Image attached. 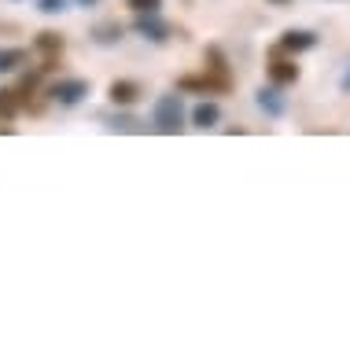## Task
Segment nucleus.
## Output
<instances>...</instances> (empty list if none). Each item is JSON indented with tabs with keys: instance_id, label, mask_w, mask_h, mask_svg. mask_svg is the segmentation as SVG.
<instances>
[{
	"instance_id": "4",
	"label": "nucleus",
	"mask_w": 350,
	"mask_h": 353,
	"mask_svg": "<svg viewBox=\"0 0 350 353\" xmlns=\"http://www.w3.org/2000/svg\"><path fill=\"white\" fill-rule=\"evenodd\" d=\"M133 33L151 41V44H166V41H173V33H181V30L162 19V11H151V15H133Z\"/></svg>"
},
{
	"instance_id": "11",
	"label": "nucleus",
	"mask_w": 350,
	"mask_h": 353,
	"mask_svg": "<svg viewBox=\"0 0 350 353\" xmlns=\"http://www.w3.org/2000/svg\"><path fill=\"white\" fill-rule=\"evenodd\" d=\"M63 44H67V41H63V33H56V30H41L37 37H34V48L45 55V59H59Z\"/></svg>"
},
{
	"instance_id": "12",
	"label": "nucleus",
	"mask_w": 350,
	"mask_h": 353,
	"mask_svg": "<svg viewBox=\"0 0 350 353\" xmlns=\"http://www.w3.org/2000/svg\"><path fill=\"white\" fill-rule=\"evenodd\" d=\"M104 121H107V129H111V132H144L148 129V121L126 114V107H118V114H104Z\"/></svg>"
},
{
	"instance_id": "14",
	"label": "nucleus",
	"mask_w": 350,
	"mask_h": 353,
	"mask_svg": "<svg viewBox=\"0 0 350 353\" xmlns=\"http://www.w3.org/2000/svg\"><path fill=\"white\" fill-rule=\"evenodd\" d=\"M30 59L26 48H0V74H15Z\"/></svg>"
},
{
	"instance_id": "7",
	"label": "nucleus",
	"mask_w": 350,
	"mask_h": 353,
	"mask_svg": "<svg viewBox=\"0 0 350 353\" xmlns=\"http://www.w3.org/2000/svg\"><path fill=\"white\" fill-rule=\"evenodd\" d=\"M255 103L266 118H284V110H288V99L280 96V85H262L255 92Z\"/></svg>"
},
{
	"instance_id": "5",
	"label": "nucleus",
	"mask_w": 350,
	"mask_h": 353,
	"mask_svg": "<svg viewBox=\"0 0 350 353\" xmlns=\"http://www.w3.org/2000/svg\"><path fill=\"white\" fill-rule=\"evenodd\" d=\"M313 48H317L313 30H284L280 41H277V52H284V55H302V52H313Z\"/></svg>"
},
{
	"instance_id": "6",
	"label": "nucleus",
	"mask_w": 350,
	"mask_h": 353,
	"mask_svg": "<svg viewBox=\"0 0 350 353\" xmlns=\"http://www.w3.org/2000/svg\"><path fill=\"white\" fill-rule=\"evenodd\" d=\"M140 96H144V88H140V81H133V77H115V81L107 85V99H111L115 107H133Z\"/></svg>"
},
{
	"instance_id": "8",
	"label": "nucleus",
	"mask_w": 350,
	"mask_h": 353,
	"mask_svg": "<svg viewBox=\"0 0 350 353\" xmlns=\"http://www.w3.org/2000/svg\"><path fill=\"white\" fill-rule=\"evenodd\" d=\"M89 37L100 44V48H111V44H118V41L126 37V26H122L118 19H100V22L89 30Z\"/></svg>"
},
{
	"instance_id": "18",
	"label": "nucleus",
	"mask_w": 350,
	"mask_h": 353,
	"mask_svg": "<svg viewBox=\"0 0 350 353\" xmlns=\"http://www.w3.org/2000/svg\"><path fill=\"white\" fill-rule=\"evenodd\" d=\"M74 4H78V8H96L100 0H74Z\"/></svg>"
},
{
	"instance_id": "13",
	"label": "nucleus",
	"mask_w": 350,
	"mask_h": 353,
	"mask_svg": "<svg viewBox=\"0 0 350 353\" xmlns=\"http://www.w3.org/2000/svg\"><path fill=\"white\" fill-rule=\"evenodd\" d=\"M203 70H211V74H217V77H233V74H229V59H225V52L222 48H217V44H211V48H206L203 52Z\"/></svg>"
},
{
	"instance_id": "2",
	"label": "nucleus",
	"mask_w": 350,
	"mask_h": 353,
	"mask_svg": "<svg viewBox=\"0 0 350 353\" xmlns=\"http://www.w3.org/2000/svg\"><path fill=\"white\" fill-rule=\"evenodd\" d=\"M48 103H59V107H78L85 99L93 96V85L85 81V77H59V81H52L45 88Z\"/></svg>"
},
{
	"instance_id": "1",
	"label": "nucleus",
	"mask_w": 350,
	"mask_h": 353,
	"mask_svg": "<svg viewBox=\"0 0 350 353\" xmlns=\"http://www.w3.org/2000/svg\"><path fill=\"white\" fill-rule=\"evenodd\" d=\"M184 121H188V114H184L181 92H162L155 99V107H151V125H155V132L177 137V132H184Z\"/></svg>"
},
{
	"instance_id": "3",
	"label": "nucleus",
	"mask_w": 350,
	"mask_h": 353,
	"mask_svg": "<svg viewBox=\"0 0 350 353\" xmlns=\"http://www.w3.org/2000/svg\"><path fill=\"white\" fill-rule=\"evenodd\" d=\"M229 88H233V77H217L211 70L177 77V92H188V96H222Z\"/></svg>"
},
{
	"instance_id": "20",
	"label": "nucleus",
	"mask_w": 350,
	"mask_h": 353,
	"mask_svg": "<svg viewBox=\"0 0 350 353\" xmlns=\"http://www.w3.org/2000/svg\"><path fill=\"white\" fill-rule=\"evenodd\" d=\"M273 4H288V0H273Z\"/></svg>"
},
{
	"instance_id": "16",
	"label": "nucleus",
	"mask_w": 350,
	"mask_h": 353,
	"mask_svg": "<svg viewBox=\"0 0 350 353\" xmlns=\"http://www.w3.org/2000/svg\"><path fill=\"white\" fill-rule=\"evenodd\" d=\"M126 8L133 15H151V11H162V0H126Z\"/></svg>"
},
{
	"instance_id": "17",
	"label": "nucleus",
	"mask_w": 350,
	"mask_h": 353,
	"mask_svg": "<svg viewBox=\"0 0 350 353\" xmlns=\"http://www.w3.org/2000/svg\"><path fill=\"white\" fill-rule=\"evenodd\" d=\"M67 4H70V0H37V11H41V15H63Z\"/></svg>"
},
{
	"instance_id": "9",
	"label": "nucleus",
	"mask_w": 350,
	"mask_h": 353,
	"mask_svg": "<svg viewBox=\"0 0 350 353\" xmlns=\"http://www.w3.org/2000/svg\"><path fill=\"white\" fill-rule=\"evenodd\" d=\"M188 121L195 129H214L217 121H222V107L214 103V99H200V103L192 107V114H188Z\"/></svg>"
},
{
	"instance_id": "10",
	"label": "nucleus",
	"mask_w": 350,
	"mask_h": 353,
	"mask_svg": "<svg viewBox=\"0 0 350 353\" xmlns=\"http://www.w3.org/2000/svg\"><path fill=\"white\" fill-rule=\"evenodd\" d=\"M302 77V70H299V63L295 59H273L269 63V81L273 85H280V88H288V85H295Z\"/></svg>"
},
{
	"instance_id": "19",
	"label": "nucleus",
	"mask_w": 350,
	"mask_h": 353,
	"mask_svg": "<svg viewBox=\"0 0 350 353\" xmlns=\"http://www.w3.org/2000/svg\"><path fill=\"white\" fill-rule=\"evenodd\" d=\"M339 85H343V92H350V70H347V77H343Z\"/></svg>"
},
{
	"instance_id": "15",
	"label": "nucleus",
	"mask_w": 350,
	"mask_h": 353,
	"mask_svg": "<svg viewBox=\"0 0 350 353\" xmlns=\"http://www.w3.org/2000/svg\"><path fill=\"white\" fill-rule=\"evenodd\" d=\"M19 110H23V99L15 88H0V121H12Z\"/></svg>"
}]
</instances>
